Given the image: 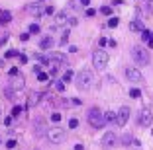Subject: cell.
<instances>
[{
  "mask_svg": "<svg viewBox=\"0 0 153 150\" xmlns=\"http://www.w3.org/2000/svg\"><path fill=\"white\" fill-rule=\"evenodd\" d=\"M92 84H94V76H92V72H90V70H81L79 74H76L75 86H76L79 90L86 92V90L92 88Z\"/></svg>",
  "mask_w": 153,
  "mask_h": 150,
  "instance_id": "cell-1",
  "label": "cell"
},
{
  "mask_svg": "<svg viewBox=\"0 0 153 150\" xmlns=\"http://www.w3.org/2000/svg\"><path fill=\"white\" fill-rule=\"evenodd\" d=\"M86 119H88V123H90V127H92V129H102L104 125H106L104 113L98 109V107H92V109L88 111V115H86Z\"/></svg>",
  "mask_w": 153,
  "mask_h": 150,
  "instance_id": "cell-2",
  "label": "cell"
},
{
  "mask_svg": "<svg viewBox=\"0 0 153 150\" xmlns=\"http://www.w3.org/2000/svg\"><path fill=\"white\" fill-rule=\"evenodd\" d=\"M131 57H134V61L137 62V66H147L149 64V53L145 51L143 47H134L131 49Z\"/></svg>",
  "mask_w": 153,
  "mask_h": 150,
  "instance_id": "cell-3",
  "label": "cell"
},
{
  "mask_svg": "<svg viewBox=\"0 0 153 150\" xmlns=\"http://www.w3.org/2000/svg\"><path fill=\"white\" fill-rule=\"evenodd\" d=\"M92 64H94L96 70H102L108 64V53L106 51H94L92 53Z\"/></svg>",
  "mask_w": 153,
  "mask_h": 150,
  "instance_id": "cell-4",
  "label": "cell"
},
{
  "mask_svg": "<svg viewBox=\"0 0 153 150\" xmlns=\"http://www.w3.org/2000/svg\"><path fill=\"white\" fill-rule=\"evenodd\" d=\"M47 138H49L53 144H63L65 138H67V132H65V129H61V127H53V129H49Z\"/></svg>",
  "mask_w": 153,
  "mask_h": 150,
  "instance_id": "cell-5",
  "label": "cell"
},
{
  "mask_svg": "<svg viewBox=\"0 0 153 150\" xmlns=\"http://www.w3.org/2000/svg\"><path fill=\"white\" fill-rule=\"evenodd\" d=\"M33 135L36 137H47L49 135V127H47V121L43 117H37L33 121Z\"/></svg>",
  "mask_w": 153,
  "mask_h": 150,
  "instance_id": "cell-6",
  "label": "cell"
},
{
  "mask_svg": "<svg viewBox=\"0 0 153 150\" xmlns=\"http://www.w3.org/2000/svg\"><path fill=\"white\" fill-rule=\"evenodd\" d=\"M151 123H153V113H151V109L143 107V109L140 111V115H137V125H140V127H149Z\"/></svg>",
  "mask_w": 153,
  "mask_h": 150,
  "instance_id": "cell-7",
  "label": "cell"
},
{
  "mask_svg": "<svg viewBox=\"0 0 153 150\" xmlns=\"http://www.w3.org/2000/svg\"><path fill=\"white\" fill-rule=\"evenodd\" d=\"M126 78L130 80V82H134V84L143 82V76H141V72L137 70L135 66H128V68H126Z\"/></svg>",
  "mask_w": 153,
  "mask_h": 150,
  "instance_id": "cell-8",
  "label": "cell"
},
{
  "mask_svg": "<svg viewBox=\"0 0 153 150\" xmlns=\"http://www.w3.org/2000/svg\"><path fill=\"white\" fill-rule=\"evenodd\" d=\"M128 119H130V107H120V111L116 113V125L118 127H124V125L128 123Z\"/></svg>",
  "mask_w": 153,
  "mask_h": 150,
  "instance_id": "cell-9",
  "label": "cell"
},
{
  "mask_svg": "<svg viewBox=\"0 0 153 150\" xmlns=\"http://www.w3.org/2000/svg\"><path fill=\"white\" fill-rule=\"evenodd\" d=\"M116 144H118V137L114 135L112 131L106 132V135L102 137V146H104V148H112V146H116Z\"/></svg>",
  "mask_w": 153,
  "mask_h": 150,
  "instance_id": "cell-10",
  "label": "cell"
},
{
  "mask_svg": "<svg viewBox=\"0 0 153 150\" xmlns=\"http://www.w3.org/2000/svg\"><path fill=\"white\" fill-rule=\"evenodd\" d=\"M53 45H55V41H53V37H51V35H45V37H41V41H39V47L43 49V51L51 49Z\"/></svg>",
  "mask_w": 153,
  "mask_h": 150,
  "instance_id": "cell-11",
  "label": "cell"
},
{
  "mask_svg": "<svg viewBox=\"0 0 153 150\" xmlns=\"http://www.w3.org/2000/svg\"><path fill=\"white\" fill-rule=\"evenodd\" d=\"M63 23H67V12H65V10L57 14V18H55V27L63 26Z\"/></svg>",
  "mask_w": 153,
  "mask_h": 150,
  "instance_id": "cell-12",
  "label": "cell"
},
{
  "mask_svg": "<svg viewBox=\"0 0 153 150\" xmlns=\"http://www.w3.org/2000/svg\"><path fill=\"white\" fill-rule=\"evenodd\" d=\"M10 22H12V14L2 10V12H0V23H10Z\"/></svg>",
  "mask_w": 153,
  "mask_h": 150,
  "instance_id": "cell-13",
  "label": "cell"
},
{
  "mask_svg": "<svg viewBox=\"0 0 153 150\" xmlns=\"http://www.w3.org/2000/svg\"><path fill=\"white\" fill-rule=\"evenodd\" d=\"M51 61H57L59 64H67V57L61 55V53H53V55H51Z\"/></svg>",
  "mask_w": 153,
  "mask_h": 150,
  "instance_id": "cell-14",
  "label": "cell"
},
{
  "mask_svg": "<svg viewBox=\"0 0 153 150\" xmlns=\"http://www.w3.org/2000/svg\"><path fill=\"white\" fill-rule=\"evenodd\" d=\"M39 97H41V94H32L30 100H27V107H33L37 102H39Z\"/></svg>",
  "mask_w": 153,
  "mask_h": 150,
  "instance_id": "cell-15",
  "label": "cell"
},
{
  "mask_svg": "<svg viewBox=\"0 0 153 150\" xmlns=\"http://www.w3.org/2000/svg\"><path fill=\"white\" fill-rule=\"evenodd\" d=\"M27 12H30V14H36V16H41V14H43V10H41L39 8V4H36V6H27Z\"/></svg>",
  "mask_w": 153,
  "mask_h": 150,
  "instance_id": "cell-16",
  "label": "cell"
},
{
  "mask_svg": "<svg viewBox=\"0 0 153 150\" xmlns=\"http://www.w3.org/2000/svg\"><path fill=\"white\" fill-rule=\"evenodd\" d=\"M104 119H106V123H116V113L114 111H106L104 113Z\"/></svg>",
  "mask_w": 153,
  "mask_h": 150,
  "instance_id": "cell-17",
  "label": "cell"
},
{
  "mask_svg": "<svg viewBox=\"0 0 153 150\" xmlns=\"http://www.w3.org/2000/svg\"><path fill=\"white\" fill-rule=\"evenodd\" d=\"M130 29L131 31H143V23H141L140 20H137V22H131L130 23Z\"/></svg>",
  "mask_w": 153,
  "mask_h": 150,
  "instance_id": "cell-18",
  "label": "cell"
},
{
  "mask_svg": "<svg viewBox=\"0 0 153 150\" xmlns=\"http://www.w3.org/2000/svg\"><path fill=\"white\" fill-rule=\"evenodd\" d=\"M2 94H4L6 100H14V90L8 88V86H6V88H2Z\"/></svg>",
  "mask_w": 153,
  "mask_h": 150,
  "instance_id": "cell-19",
  "label": "cell"
},
{
  "mask_svg": "<svg viewBox=\"0 0 153 150\" xmlns=\"http://www.w3.org/2000/svg\"><path fill=\"white\" fill-rule=\"evenodd\" d=\"M22 88H24V78L20 76V78L14 82V90H22Z\"/></svg>",
  "mask_w": 153,
  "mask_h": 150,
  "instance_id": "cell-20",
  "label": "cell"
},
{
  "mask_svg": "<svg viewBox=\"0 0 153 150\" xmlns=\"http://www.w3.org/2000/svg\"><path fill=\"white\" fill-rule=\"evenodd\" d=\"M130 96L134 97V100H137V97H141V92H140L137 88H131V90H130Z\"/></svg>",
  "mask_w": 153,
  "mask_h": 150,
  "instance_id": "cell-21",
  "label": "cell"
},
{
  "mask_svg": "<svg viewBox=\"0 0 153 150\" xmlns=\"http://www.w3.org/2000/svg\"><path fill=\"white\" fill-rule=\"evenodd\" d=\"M131 140H134V138H131V135H124V137H122V144H126V146L130 144Z\"/></svg>",
  "mask_w": 153,
  "mask_h": 150,
  "instance_id": "cell-22",
  "label": "cell"
},
{
  "mask_svg": "<svg viewBox=\"0 0 153 150\" xmlns=\"http://www.w3.org/2000/svg\"><path fill=\"white\" fill-rule=\"evenodd\" d=\"M22 111H24V109H22L20 105H14V109H12V117H18V115L22 113Z\"/></svg>",
  "mask_w": 153,
  "mask_h": 150,
  "instance_id": "cell-23",
  "label": "cell"
},
{
  "mask_svg": "<svg viewBox=\"0 0 153 150\" xmlns=\"http://www.w3.org/2000/svg\"><path fill=\"white\" fill-rule=\"evenodd\" d=\"M100 12H102L104 16H110V14H112V8H110V6H102V8H100Z\"/></svg>",
  "mask_w": 153,
  "mask_h": 150,
  "instance_id": "cell-24",
  "label": "cell"
},
{
  "mask_svg": "<svg viewBox=\"0 0 153 150\" xmlns=\"http://www.w3.org/2000/svg\"><path fill=\"white\" fill-rule=\"evenodd\" d=\"M30 33H39V26H37V23H32V26H30Z\"/></svg>",
  "mask_w": 153,
  "mask_h": 150,
  "instance_id": "cell-25",
  "label": "cell"
},
{
  "mask_svg": "<svg viewBox=\"0 0 153 150\" xmlns=\"http://www.w3.org/2000/svg\"><path fill=\"white\" fill-rule=\"evenodd\" d=\"M71 78H73V70H67V72L63 74V82H69Z\"/></svg>",
  "mask_w": 153,
  "mask_h": 150,
  "instance_id": "cell-26",
  "label": "cell"
},
{
  "mask_svg": "<svg viewBox=\"0 0 153 150\" xmlns=\"http://www.w3.org/2000/svg\"><path fill=\"white\" fill-rule=\"evenodd\" d=\"M4 57H6V59H12V57H20V53H18V51H8V53H6Z\"/></svg>",
  "mask_w": 153,
  "mask_h": 150,
  "instance_id": "cell-27",
  "label": "cell"
},
{
  "mask_svg": "<svg viewBox=\"0 0 153 150\" xmlns=\"http://www.w3.org/2000/svg\"><path fill=\"white\" fill-rule=\"evenodd\" d=\"M47 78H49V74H45V72H39V74H37V80H39V82H45Z\"/></svg>",
  "mask_w": 153,
  "mask_h": 150,
  "instance_id": "cell-28",
  "label": "cell"
},
{
  "mask_svg": "<svg viewBox=\"0 0 153 150\" xmlns=\"http://www.w3.org/2000/svg\"><path fill=\"white\" fill-rule=\"evenodd\" d=\"M51 121H53V123H59V121H61V113H53L51 115Z\"/></svg>",
  "mask_w": 153,
  "mask_h": 150,
  "instance_id": "cell-29",
  "label": "cell"
},
{
  "mask_svg": "<svg viewBox=\"0 0 153 150\" xmlns=\"http://www.w3.org/2000/svg\"><path fill=\"white\" fill-rule=\"evenodd\" d=\"M67 41H69V31H65L63 37H61V45H67Z\"/></svg>",
  "mask_w": 153,
  "mask_h": 150,
  "instance_id": "cell-30",
  "label": "cell"
},
{
  "mask_svg": "<svg viewBox=\"0 0 153 150\" xmlns=\"http://www.w3.org/2000/svg\"><path fill=\"white\" fill-rule=\"evenodd\" d=\"M6 41H8V33H4V35L0 37V49L4 47V43H6Z\"/></svg>",
  "mask_w": 153,
  "mask_h": 150,
  "instance_id": "cell-31",
  "label": "cell"
},
{
  "mask_svg": "<svg viewBox=\"0 0 153 150\" xmlns=\"http://www.w3.org/2000/svg\"><path fill=\"white\" fill-rule=\"evenodd\" d=\"M108 26H110V27H116V26H118V18H110V20H108Z\"/></svg>",
  "mask_w": 153,
  "mask_h": 150,
  "instance_id": "cell-32",
  "label": "cell"
},
{
  "mask_svg": "<svg viewBox=\"0 0 153 150\" xmlns=\"http://www.w3.org/2000/svg\"><path fill=\"white\" fill-rule=\"evenodd\" d=\"M55 88H57L59 92H63V90H65V82H63V80H61V82H57V84H55Z\"/></svg>",
  "mask_w": 153,
  "mask_h": 150,
  "instance_id": "cell-33",
  "label": "cell"
},
{
  "mask_svg": "<svg viewBox=\"0 0 153 150\" xmlns=\"http://www.w3.org/2000/svg\"><path fill=\"white\" fill-rule=\"evenodd\" d=\"M69 127H71V129H76V127H79V121H76V119H71V121H69Z\"/></svg>",
  "mask_w": 153,
  "mask_h": 150,
  "instance_id": "cell-34",
  "label": "cell"
},
{
  "mask_svg": "<svg viewBox=\"0 0 153 150\" xmlns=\"http://www.w3.org/2000/svg\"><path fill=\"white\" fill-rule=\"evenodd\" d=\"M145 4H147V10L153 12V0H145Z\"/></svg>",
  "mask_w": 153,
  "mask_h": 150,
  "instance_id": "cell-35",
  "label": "cell"
},
{
  "mask_svg": "<svg viewBox=\"0 0 153 150\" xmlns=\"http://www.w3.org/2000/svg\"><path fill=\"white\" fill-rule=\"evenodd\" d=\"M10 76H18V68H16V66L10 68Z\"/></svg>",
  "mask_w": 153,
  "mask_h": 150,
  "instance_id": "cell-36",
  "label": "cell"
},
{
  "mask_svg": "<svg viewBox=\"0 0 153 150\" xmlns=\"http://www.w3.org/2000/svg\"><path fill=\"white\" fill-rule=\"evenodd\" d=\"M94 14H96V10H92V8H88V10H86V16H88V18H92Z\"/></svg>",
  "mask_w": 153,
  "mask_h": 150,
  "instance_id": "cell-37",
  "label": "cell"
},
{
  "mask_svg": "<svg viewBox=\"0 0 153 150\" xmlns=\"http://www.w3.org/2000/svg\"><path fill=\"white\" fill-rule=\"evenodd\" d=\"M6 146H8V148H14V146H16V140H14V138H12V140H8V142H6Z\"/></svg>",
  "mask_w": 153,
  "mask_h": 150,
  "instance_id": "cell-38",
  "label": "cell"
},
{
  "mask_svg": "<svg viewBox=\"0 0 153 150\" xmlns=\"http://www.w3.org/2000/svg\"><path fill=\"white\" fill-rule=\"evenodd\" d=\"M20 39H22V41H27V39H30V33H22V35H20Z\"/></svg>",
  "mask_w": 153,
  "mask_h": 150,
  "instance_id": "cell-39",
  "label": "cell"
},
{
  "mask_svg": "<svg viewBox=\"0 0 153 150\" xmlns=\"http://www.w3.org/2000/svg\"><path fill=\"white\" fill-rule=\"evenodd\" d=\"M20 62H22V64H26V62H27V57H26V55H20Z\"/></svg>",
  "mask_w": 153,
  "mask_h": 150,
  "instance_id": "cell-40",
  "label": "cell"
},
{
  "mask_svg": "<svg viewBox=\"0 0 153 150\" xmlns=\"http://www.w3.org/2000/svg\"><path fill=\"white\" fill-rule=\"evenodd\" d=\"M45 12H47V14H53L55 8H53V6H47V8H45Z\"/></svg>",
  "mask_w": 153,
  "mask_h": 150,
  "instance_id": "cell-41",
  "label": "cell"
},
{
  "mask_svg": "<svg viewBox=\"0 0 153 150\" xmlns=\"http://www.w3.org/2000/svg\"><path fill=\"white\" fill-rule=\"evenodd\" d=\"M69 23H71V26H76V18H69Z\"/></svg>",
  "mask_w": 153,
  "mask_h": 150,
  "instance_id": "cell-42",
  "label": "cell"
},
{
  "mask_svg": "<svg viewBox=\"0 0 153 150\" xmlns=\"http://www.w3.org/2000/svg\"><path fill=\"white\" fill-rule=\"evenodd\" d=\"M75 150H85V146H82V144H76V146H75Z\"/></svg>",
  "mask_w": 153,
  "mask_h": 150,
  "instance_id": "cell-43",
  "label": "cell"
},
{
  "mask_svg": "<svg viewBox=\"0 0 153 150\" xmlns=\"http://www.w3.org/2000/svg\"><path fill=\"white\" fill-rule=\"evenodd\" d=\"M114 4H116V6H120V4H124V0H114Z\"/></svg>",
  "mask_w": 153,
  "mask_h": 150,
  "instance_id": "cell-44",
  "label": "cell"
}]
</instances>
